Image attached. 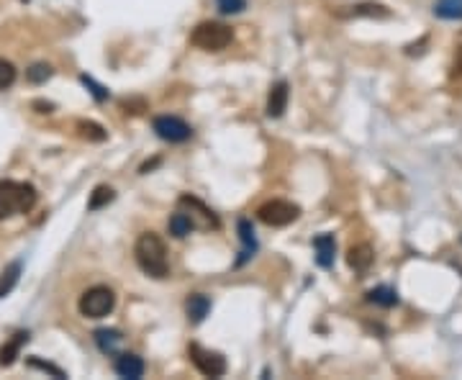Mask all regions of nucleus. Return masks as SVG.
Returning a JSON list of instances; mask_svg holds the SVG:
<instances>
[{
  "label": "nucleus",
  "instance_id": "4",
  "mask_svg": "<svg viewBox=\"0 0 462 380\" xmlns=\"http://www.w3.org/2000/svg\"><path fill=\"white\" fill-rule=\"evenodd\" d=\"M77 308L88 319H103L116 308V293L108 286H92L80 296Z\"/></svg>",
  "mask_w": 462,
  "mask_h": 380
},
{
  "label": "nucleus",
  "instance_id": "24",
  "mask_svg": "<svg viewBox=\"0 0 462 380\" xmlns=\"http://www.w3.org/2000/svg\"><path fill=\"white\" fill-rule=\"evenodd\" d=\"M77 129H80V134L85 136V139H92V142H106V129L98 126V124H92V121H80L77 124Z\"/></svg>",
  "mask_w": 462,
  "mask_h": 380
},
{
  "label": "nucleus",
  "instance_id": "14",
  "mask_svg": "<svg viewBox=\"0 0 462 380\" xmlns=\"http://www.w3.org/2000/svg\"><path fill=\"white\" fill-rule=\"evenodd\" d=\"M185 311H188V319L193 321V324H201L211 311V298L203 296V293H195V296L188 298V304H185Z\"/></svg>",
  "mask_w": 462,
  "mask_h": 380
},
{
  "label": "nucleus",
  "instance_id": "27",
  "mask_svg": "<svg viewBox=\"0 0 462 380\" xmlns=\"http://www.w3.org/2000/svg\"><path fill=\"white\" fill-rule=\"evenodd\" d=\"M216 8H219L224 16L242 13V10L247 8V0H216Z\"/></svg>",
  "mask_w": 462,
  "mask_h": 380
},
{
  "label": "nucleus",
  "instance_id": "2",
  "mask_svg": "<svg viewBox=\"0 0 462 380\" xmlns=\"http://www.w3.org/2000/svg\"><path fill=\"white\" fill-rule=\"evenodd\" d=\"M36 206V188L31 183L18 180H3L0 183V221L28 213Z\"/></svg>",
  "mask_w": 462,
  "mask_h": 380
},
{
  "label": "nucleus",
  "instance_id": "10",
  "mask_svg": "<svg viewBox=\"0 0 462 380\" xmlns=\"http://www.w3.org/2000/svg\"><path fill=\"white\" fill-rule=\"evenodd\" d=\"M288 98H290V90H288L286 80H280V83L272 85L270 98H267V116H270V119H280V116L286 113Z\"/></svg>",
  "mask_w": 462,
  "mask_h": 380
},
{
  "label": "nucleus",
  "instance_id": "7",
  "mask_svg": "<svg viewBox=\"0 0 462 380\" xmlns=\"http://www.w3.org/2000/svg\"><path fill=\"white\" fill-rule=\"evenodd\" d=\"M151 129H154V134L160 139H165L170 144H183L193 136V129L188 126L183 119H177V116H157L151 121Z\"/></svg>",
  "mask_w": 462,
  "mask_h": 380
},
{
  "label": "nucleus",
  "instance_id": "21",
  "mask_svg": "<svg viewBox=\"0 0 462 380\" xmlns=\"http://www.w3.org/2000/svg\"><path fill=\"white\" fill-rule=\"evenodd\" d=\"M116 198V193H113V188L108 185H98L95 190L90 193V201H88V211H101V208H106L110 201Z\"/></svg>",
  "mask_w": 462,
  "mask_h": 380
},
{
  "label": "nucleus",
  "instance_id": "3",
  "mask_svg": "<svg viewBox=\"0 0 462 380\" xmlns=\"http://www.w3.org/2000/svg\"><path fill=\"white\" fill-rule=\"evenodd\" d=\"M231 28L226 24H219V21H203L193 28V34H190V42L193 47L203 51H221L226 49L229 44H231Z\"/></svg>",
  "mask_w": 462,
  "mask_h": 380
},
{
  "label": "nucleus",
  "instance_id": "28",
  "mask_svg": "<svg viewBox=\"0 0 462 380\" xmlns=\"http://www.w3.org/2000/svg\"><path fill=\"white\" fill-rule=\"evenodd\" d=\"M80 80H83V83H85V88H90V93L95 95V98H98V101H106V98H108V90H106V88H103V85H98V83H95V80H92V77L83 75V77H80Z\"/></svg>",
  "mask_w": 462,
  "mask_h": 380
},
{
  "label": "nucleus",
  "instance_id": "19",
  "mask_svg": "<svg viewBox=\"0 0 462 380\" xmlns=\"http://www.w3.org/2000/svg\"><path fill=\"white\" fill-rule=\"evenodd\" d=\"M18 278H21V262H13V265H8L6 270L0 272V298H6L16 288Z\"/></svg>",
  "mask_w": 462,
  "mask_h": 380
},
{
  "label": "nucleus",
  "instance_id": "9",
  "mask_svg": "<svg viewBox=\"0 0 462 380\" xmlns=\"http://www.w3.org/2000/svg\"><path fill=\"white\" fill-rule=\"evenodd\" d=\"M113 370H116L118 378H129V380H139L144 375V360L139 355H131V352H124V355L116 357L113 363Z\"/></svg>",
  "mask_w": 462,
  "mask_h": 380
},
{
  "label": "nucleus",
  "instance_id": "20",
  "mask_svg": "<svg viewBox=\"0 0 462 380\" xmlns=\"http://www.w3.org/2000/svg\"><path fill=\"white\" fill-rule=\"evenodd\" d=\"M434 16L447 18V21L462 18V0H437L434 3Z\"/></svg>",
  "mask_w": 462,
  "mask_h": 380
},
{
  "label": "nucleus",
  "instance_id": "22",
  "mask_svg": "<svg viewBox=\"0 0 462 380\" xmlns=\"http://www.w3.org/2000/svg\"><path fill=\"white\" fill-rule=\"evenodd\" d=\"M352 16H370V18H388L390 10L383 3H357L352 6Z\"/></svg>",
  "mask_w": 462,
  "mask_h": 380
},
{
  "label": "nucleus",
  "instance_id": "23",
  "mask_svg": "<svg viewBox=\"0 0 462 380\" xmlns=\"http://www.w3.org/2000/svg\"><path fill=\"white\" fill-rule=\"evenodd\" d=\"M51 75H54V69H51L49 65H44V62L34 65L31 69H26V80H28V83H34V85L47 83V80H49Z\"/></svg>",
  "mask_w": 462,
  "mask_h": 380
},
{
  "label": "nucleus",
  "instance_id": "16",
  "mask_svg": "<svg viewBox=\"0 0 462 380\" xmlns=\"http://www.w3.org/2000/svg\"><path fill=\"white\" fill-rule=\"evenodd\" d=\"M239 239H242V245H244V254H242V260L236 262V265H242L244 260H249L254 252H257V239H254V229L252 224L247 219H239Z\"/></svg>",
  "mask_w": 462,
  "mask_h": 380
},
{
  "label": "nucleus",
  "instance_id": "1",
  "mask_svg": "<svg viewBox=\"0 0 462 380\" xmlns=\"http://www.w3.org/2000/svg\"><path fill=\"white\" fill-rule=\"evenodd\" d=\"M134 254H136V265L142 267L144 275L157 280L170 275L167 247H165V242L154 231H147V234H142V237L136 239Z\"/></svg>",
  "mask_w": 462,
  "mask_h": 380
},
{
  "label": "nucleus",
  "instance_id": "5",
  "mask_svg": "<svg viewBox=\"0 0 462 380\" xmlns=\"http://www.w3.org/2000/svg\"><path fill=\"white\" fill-rule=\"evenodd\" d=\"M298 216H301V208L290 201H283V198H272V201L262 203L260 208H257V219H260L265 226H272V229L288 226V224H293Z\"/></svg>",
  "mask_w": 462,
  "mask_h": 380
},
{
  "label": "nucleus",
  "instance_id": "6",
  "mask_svg": "<svg viewBox=\"0 0 462 380\" xmlns=\"http://www.w3.org/2000/svg\"><path fill=\"white\" fill-rule=\"evenodd\" d=\"M188 355L193 360V365L198 367V372H203L206 378H221V375H226V357L221 355V352H213V349H206L201 345H190L188 349Z\"/></svg>",
  "mask_w": 462,
  "mask_h": 380
},
{
  "label": "nucleus",
  "instance_id": "15",
  "mask_svg": "<svg viewBox=\"0 0 462 380\" xmlns=\"http://www.w3.org/2000/svg\"><path fill=\"white\" fill-rule=\"evenodd\" d=\"M28 342V331H18V334H13V339H10L8 345H3V349H0V365L3 367H8V365L16 363V357L21 355V347Z\"/></svg>",
  "mask_w": 462,
  "mask_h": 380
},
{
  "label": "nucleus",
  "instance_id": "11",
  "mask_svg": "<svg viewBox=\"0 0 462 380\" xmlns=\"http://www.w3.org/2000/svg\"><path fill=\"white\" fill-rule=\"evenodd\" d=\"M313 252H316V265L329 270L334 265V254H336V242L331 234H319L313 239Z\"/></svg>",
  "mask_w": 462,
  "mask_h": 380
},
{
  "label": "nucleus",
  "instance_id": "29",
  "mask_svg": "<svg viewBox=\"0 0 462 380\" xmlns=\"http://www.w3.org/2000/svg\"><path fill=\"white\" fill-rule=\"evenodd\" d=\"M460 67H462V54H460Z\"/></svg>",
  "mask_w": 462,
  "mask_h": 380
},
{
  "label": "nucleus",
  "instance_id": "13",
  "mask_svg": "<svg viewBox=\"0 0 462 380\" xmlns=\"http://www.w3.org/2000/svg\"><path fill=\"white\" fill-rule=\"evenodd\" d=\"M95 345L103 355H116L118 347L124 345V337L118 329H98L95 331Z\"/></svg>",
  "mask_w": 462,
  "mask_h": 380
},
{
  "label": "nucleus",
  "instance_id": "25",
  "mask_svg": "<svg viewBox=\"0 0 462 380\" xmlns=\"http://www.w3.org/2000/svg\"><path fill=\"white\" fill-rule=\"evenodd\" d=\"M13 83H16V67H13L8 60L0 57V93L8 90Z\"/></svg>",
  "mask_w": 462,
  "mask_h": 380
},
{
  "label": "nucleus",
  "instance_id": "8",
  "mask_svg": "<svg viewBox=\"0 0 462 380\" xmlns=\"http://www.w3.org/2000/svg\"><path fill=\"white\" fill-rule=\"evenodd\" d=\"M180 208L190 216V221H193L195 229H219V219H216V213L211 211L206 203H201L198 198H193V195H183V198H180Z\"/></svg>",
  "mask_w": 462,
  "mask_h": 380
},
{
  "label": "nucleus",
  "instance_id": "26",
  "mask_svg": "<svg viewBox=\"0 0 462 380\" xmlns=\"http://www.w3.org/2000/svg\"><path fill=\"white\" fill-rule=\"evenodd\" d=\"M28 367H36V370L51 372L54 378H67V372L62 370V367H57V365H51V363H44V360H39V357H31V360H28Z\"/></svg>",
  "mask_w": 462,
  "mask_h": 380
},
{
  "label": "nucleus",
  "instance_id": "18",
  "mask_svg": "<svg viewBox=\"0 0 462 380\" xmlns=\"http://www.w3.org/2000/svg\"><path fill=\"white\" fill-rule=\"evenodd\" d=\"M193 229H195L193 221H190V216H188L183 208H177V211L170 216V231H172V237L183 239V237H188Z\"/></svg>",
  "mask_w": 462,
  "mask_h": 380
},
{
  "label": "nucleus",
  "instance_id": "12",
  "mask_svg": "<svg viewBox=\"0 0 462 380\" xmlns=\"http://www.w3.org/2000/svg\"><path fill=\"white\" fill-rule=\"evenodd\" d=\"M372 260H375V252H372L370 245H357L347 254V262H349V267H352L354 272H368Z\"/></svg>",
  "mask_w": 462,
  "mask_h": 380
},
{
  "label": "nucleus",
  "instance_id": "17",
  "mask_svg": "<svg viewBox=\"0 0 462 380\" xmlns=\"http://www.w3.org/2000/svg\"><path fill=\"white\" fill-rule=\"evenodd\" d=\"M368 301L375 306H383V308H393V306H398V293L390 286H378L368 290Z\"/></svg>",
  "mask_w": 462,
  "mask_h": 380
}]
</instances>
